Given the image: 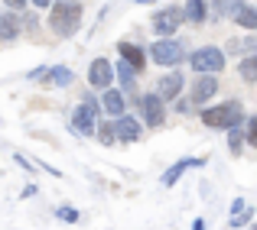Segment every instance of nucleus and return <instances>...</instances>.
Returning <instances> with one entry per match:
<instances>
[{"label":"nucleus","instance_id":"nucleus-22","mask_svg":"<svg viewBox=\"0 0 257 230\" xmlns=\"http://www.w3.org/2000/svg\"><path fill=\"white\" fill-rule=\"evenodd\" d=\"M238 72H241V78L244 81H257V56H247V58H241V65H238Z\"/></svg>","mask_w":257,"mask_h":230},{"label":"nucleus","instance_id":"nucleus-17","mask_svg":"<svg viewBox=\"0 0 257 230\" xmlns=\"http://www.w3.org/2000/svg\"><path fill=\"white\" fill-rule=\"evenodd\" d=\"M20 36V16L17 13H4L0 16V42H13Z\"/></svg>","mask_w":257,"mask_h":230},{"label":"nucleus","instance_id":"nucleus-23","mask_svg":"<svg viewBox=\"0 0 257 230\" xmlns=\"http://www.w3.org/2000/svg\"><path fill=\"white\" fill-rule=\"evenodd\" d=\"M98 140L104 146H114V143H117V126L107 124V120H104V124H98Z\"/></svg>","mask_w":257,"mask_h":230},{"label":"nucleus","instance_id":"nucleus-34","mask_svg":"<svg viewBox=\"0 0 257 230\" xmlns=\"http://www.w3.org/2000/svg\"><path fill=\"white\" fill-rule=\"evenodd\" d=\"M65 4H78V0H65Z\"/></svg>","mask_w":257,"mask_h":230},{"label":"nucleus","instance_id":"nucleus-29","mask_svg":"<svg viewBox=\"0 0 257 230\" xmlns=\"http://www.w3.org/2000/svg\"><path fill=\"white\" fill-rule=\"evenodd\" d=\"M189 107H192V100H176V110L179 114H189Z\"/></svg>","mask_w":257,"mask_h":230},{"label":"nucleus","instance_id":"nucleus-15","mask_svg":"<svg viewBox=\"0 0 257 230\" xmlns=\"http://www.w3.org/2000/svg\"><path fill=\"white\" fill-rule=\"evenodd\" d=\"M117 49H120V58H124V62H131L137 72H144V49H140V46H134L131 39H120Z\"/></svg>","mask_w":257,"mask_h":230},{"label":"nucleus","instance_id":"nucleus-13","mask_svg":"<svg viewBox=\"0 0 257 230\" xmlns=\"http://www.w3.org/2000/svg\"><path fill=\"white\" fill-rule=\"evenodd\" d=\"M46 84L49 88H69L75 75H72V68H65V65H49V72H46Z\"/></svg>","mask_w":257,"mask_h":230},{"label":"nucleus","instance_id":"nucleus-12","mask_svg":"<svg viewBox=\"0 0 257 230\" xmlns=\"http://www.w3.org/2000/svg\"><path fill=\"white\" fill-rule=\"evenodd\" d=\"M179 91H182V75H179V72H170L166 78H160L157 94L163 100H179Z\"/></svg>","mask_w":257,"mask_h":230},{"label":"nucleus","instance_id":"nucleus-32","mask_svg":"<svg viewBox=\"0 0 257 230\" xmlns=\"http://www.w3.org/2000/svg\"><path fill=\"white\" fill-rule=\"evenodd\" d=\"M192 230H205V220H195V224H192Z\"/></svg>","mask_w":257,"mask_h":230},{"label":"nucleus","instance_id":"nucleus-26","mask_svg":"<svg viewBox=\"0 0 257 230\" xmlns=\"http://www.w3.org/2000/svg\"><path fill=\"white\" fill-rule=\"evenodd\" d=\"M56 218H59V220H69V224H75V220H78V211H75V208H59Z\"/></svg>","mask_w":257,"mask_h":230},{"label":"nucleus","instance_id":"nucleus-30","mask_svg":"<svg viewBox=\"0 0 257 230\" xmlns=\"http://www.w3.org/2000/svg\"><path fill=\"white\" fill-rule=\"evenodd\" d=\"M4 4H7V6H13V10H20V6H23L26 0H4Z\"/></svg>","mask_w":257,"mask_h":230},{"label":"nucleus","instance_id":"nucleus-31","mask_svg":"<svg viewBox=\"0 0 257 230\" xmlns=\"http://www.w3.org/2000/svg\"><path fill=\"white\" fill-rule=\"evenodd\" d=\"M33 4H36V6H43V10H46V6H52V0H33Z\"/></svg>","mask_w":257,"mask_h":230},{"label":"nucleus","instance_id":"nucleus-8","mask_svg":"<svg viewBox=\"0 0 257 230\" xmlns=\"http://www.w3.org/2000/svg\"><path fill=\"white\" fill-rule=\"evenodd\" d=\"M140 114H144V120L150 126H160L166 120V110H163V98H160L157 91H150V94H144L140 98Z\"/></svg>","mask_w":257,"mask_h":230},{"label":"nucleus","instance_id":"nucleus-3","mask_svg":"<svg viewBox=\"0 0 257 230\" xmlns=\"http://www.w3.org/2000/svg\"><path fill=\"white\" fill-rule=\"evenodd\" d=\"M98 100L91 98V94H85L82 104L72 110V130L82 133V136H91V133H98V126H94V120H98Z\"/></svg>","mask_w":257,"mask_h":230},{"label":"nucleus","instance_id":"nucleus-5","mask_svg":"<svg viewBox=\"0 0 257 230\" xmlns=\"http://www.w3.org/2000/svg\"><path fill=\"white\" fill-rule=\"evenodd\" d=\"M150 58L157 65H163V68H173V65H179L186 58V46L179 39H157L150 46Z\"/></svg>","mask_w":257,"mask_h":230},{"label":"nucleus","instance_id":"nucleus-6","mask_svg":"<svg viewBox=\"0 0 257 230\" xmlns=\"http://www.w3.org/2000/svg\"><path fill=\"white\" fill-rule=\"evenodd\" d=\"M182 23H186V10H179V6H166V10L153 13V32H157V39H173V32Z\"/></svg>","mask_w":257,"mask_h":230},{"label":"nucleus","instance_id":"nucleus-4","mask_svg":"<svg viewBox=\"0 0 257 230\" xmlns=\"http://www.w3.org/2000/svg\"><path fill=\"white\" fill-rule=\"evenodd\" d=\"M189 65H192L199 75H218V72L225 68V52L215 49V46H202V49H195L192 56H189Z\"/></svg>","mask_w":257,"mask_h":230},{"label":"nucleus","instance_id":"nucleus-1","mask_svg":"<svg viewBox=\"0 0 257 230\" xmlns=\"http://www.w3.org/2000/svg\"><path fill=\"white\" fill-rule=\"evenodd\" d=\"M202 124L212 126V130H234V126L244 124V107H241V100L215 104L208 110H202Z\"/></svg>","mask_w":257,"mask_h":230},{"label":"nucleus","instance_id":"nucleus-33","mask_svg":"<svg viewBox=\"0 0 257 230\" xmlns=\"http://www.w3.org/2000/svg\"><path fill=\"white\" fill-rule=\"evenodd\" d=\"M134 4H140V6H147V4H157V0H134Z\"/></svg>","mask_w":257,"mask_h":230},{"label":"nucleus","instance_id":"nucleus-27","mask_svg":"<svg viewBox=\"0 0 257 230\" xmlns=\"http://www.w3.org/2000/svg\"><path fill=\"white\" fill-rule=\"evenodd\" d=\"M247 143H251V146H257V117H251V120H247Z\"/></svg>","mask_w":257,"mask_h":230},{"label":"nucleus","instance_id":"nucleus-18","mask_svg":"<svg viewBox=\"0 0 257 230\" xmlns=\"http://www.w3.org/2000/svg\"><path fill=\"white\" fill-rule=\"evenodd\" d=\"M241 6H244V0H212V13L221 16V20H225V16L234 20V13H238Z\"/></svg>","mask_w":257,"mask_h":230},{"label":"nucleus","instance_id":"nucleus-7","mask_svg":"<svg viewBox=\"0 0 257 230\" xmlns=\"http://www.w3.org/2000/svg\"><path fill=\"white\" fill-rule=\"evenodd\" d=\"M114 72H117V68H114L107 58H94L91 68H88V84L98 88V91H107L111 81H114Z\"/></svg>","mask_w":257,"mask_h":230},{"label":"nucleus","instance_id":"nucleus-19","mask_svg":"<svg viewBox=\"0 0 257 230\" xmlns=\"http://www.w3.org/2000/svg\"><path fill=\"white\" fill-rule=\"evenodd\" d=\"M234 23L238 26H244V30H251V32H257V6H241L238 13H234Z\"/></svg>","mask_w":257,"mask_h":230},{"label":"nucleus","instance_id":"nucleus-24","mask_svg":"<svg viewBox=\"0 0 257 230\" xmlns=\"http://www.w3.org/2000/svg\"><path fill=\"white\" fill-rule=\"evenodd\" d=\"M241 146H244V130H241V126L228 130V150H231V156H238Z\"/></svg>","mask_w":257,"mask_h":230},{"label":"nucleus","instance_id":"nucleus-21","mask_svg":"<svg viewBox=\"0 0 257 230\" xmlns=\"http://www.w3.org/2000/svg\"><path fill=\"white\" fill-rule=\"evenodd\" d=\"M114 68H117V78H120V84H124V91H134V78H137V68H134L131 62H124V58H120Z\"/></svg>","mask_w":257,"mask_h":230},{"label":"nucleus","instance_id":"nucleus-2","mask_svg":"<svg viewBox=\"0 0 257 230\" xmlns=\"http://www.w3.org/2000/svg\"><path fill=\"white\" fill-rule=\"evenodd\" d=\"M78 26H82V6H78V4H65V0L52 4L49 30L56 32V36H75Z\"/></svg>","mask_w":257,"mask_h":230},{"label":"nucleus","instance_id":"nucleus-11","mask_svg":"<svg viewBox=\"0 0 257 230\" xmlns=\"http://www.w3.org/2000/svg\"><path fill=\"white\" fill-rule=\"evenodd\" d=\"M114 126H117V140L120 143H137V140L144 136V126H140L134 117H127V114L114 120Z\"/></svg>","mask_w":257,"mask_h":230},{"label":"nucleus","instance_id":"nucleus-9","mask_svg":"<svg viewBox=\"0 0 257 230\" xmlns=\"http://www.w3.org/2000/svg\"><path fill=\"white\" fill-rule=\"evenodd\" d=\"M212 94H218V78H215V75H199L192 81V94H189V100H192V104H208Z\"/></svg>","mask_w":257,"mask_h":230},{"label":"nucleus","instance_id":"nucleus-14","mask_svg":"<svg viewBox=\"0 0 257 230\" xmlns=\"http://www.w3.org/2000/svg\"><path fill=\"white\" fill-rule=\"evenodd\" d=\"M101 107H104L111 117H124V91H114V88H107V91L101 94Z\"/></svg>","mask_w":257,"mask_h":230},{"label":"nucleus","instance_id":"nucleus-16","mask_svg":"<svg viewBox=\"0 0 257 230\" xmlns=\"http://www.w3.org/2000/svg\"><path fill=\"white\" fill-rule=\"evenodd\" d=\"M228 52H231V56H241V58L257 56V32H251V36H244V39H231V42H228Z\"/></svg>","mask_w":257,"mask_h":230},{"label":"nucleus","instance_id":"nucleus-28","mask_svg":"<svg viewBox=\"0 0 257 230\" xmlns=\"http://www.w3.org/2000/svg\"><path fill=\"white\" fill-rule=\"evenodd\" d=\"M244 211H247V208H244V201L238 198V201H234V204H231V218H238V214H244Z\"/></svg>","mask_w":257,"mask_h":230},{"label":"nucleus","instance_id":"nucleus-25","mask_svg":"<svg viewBox=\"0 0 257 230\" xmlns=\"http://www.w3.org/2000/svg\"><path fill=\"white\" fill-rule=\"evenodd\" d=\"M251 218H254V208H247L244 214H238V218H231V220H228V227H231V230H238V227H244Z\"/></svg>","mask_w":257,"mask_h":230},{"label":"nucleus","instance_id":"nucleus-10","mask_svg":"<svg viewBox=\"0 0 257 230\" xmlns=\"http://www.w3.org/2000/svg\"><path fill=\"white\" fill-rule=\"evenodd\" d=\"M202 166H205V159H202V156H195V159H179V162H173V166L163 172V185H166V188L176 185V182L182 178V172H186V168H202Z\"/></svg>","mask_w":257,"mask_h":230},{"label":"nucleus","instance_id":"nucleus-20","mask_svg":"<svg viewBox=\"0 0 257 230\" xmlns=\"http://www.w3.org/2000/svg\"><path fill=\"white\" fill-rule=\"evenodd\" d=\"M186 20L189 23H202V20L208 16V10H205V0H186Z\"/></svg>","mask_w":257,"mask_h":230}]
</instances>
